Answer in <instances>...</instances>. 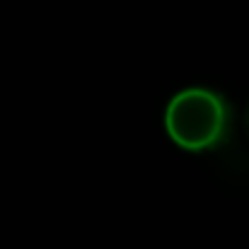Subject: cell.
Masks as SVG:
<instances>
[{"label":"cell","instance_id":"1","mask_svg":"<svg viewBox=\"0 0 249 249\" xmlns=\"http://www.w3.org/2000/svg\"><path fill=\"white\" fill-rule=\"evenodd\" d=\"M230 107L223 94L206 87H189L172 97L165 111L169 138L191 153L211 150L228 136Z\"/></svg>","mask_w":249,"mask_h":249}]
</instances>
